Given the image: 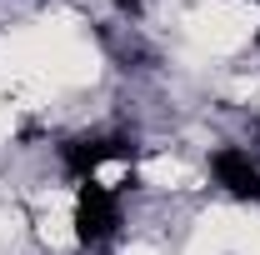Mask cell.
Returning a JSON list of instances; mask_svg holds the SVG:
<instances>
[{
	"instance_id": "3957f363",
	"label": "cell",
	"mask_w": 260,
	"mask_h": 255,
	"mask_svg": "<svg viewBox=\"0 0 260 255\" xmlns=\"http://www.w3.org/2000/svg\"><path fill=\"white\" fill-rule=\"evenodd\" d=\"M210 180L230 200L260 205V160L250 155V145H215L210 150Z\"/></svg>"
},
{
	"instance_id": "6da1fadb",
	"label": "cell",
	"mask_w": 260,
	"mask_h": 255,
	"mask_svg": "<svg viewBox=\"0 0 260 255\" xmlns=\"http://www.w3.org/2000/svg\"><path fill=\"white\" fill-rule=\"evenodd\" d=\"M130 185H135V180H120V185L85 180V185H75V210H70V225H75V245H80V250H105V245L120 235Z\"/></svg>"
},
{
	"instance_id": "7a4b0ae2",
	"label": "cell",
	"mask_w": 260,
	"mask_h": 255,
	"mask_svg": "<svg viewBox=\"0 0 260 255\" xmlns=\"http://www.w3.org/2000/svg\"><path fill=\"white\" fill-rule=\"evenodd\" d=\"M140 145L130 130H80V135H65L55 145V160H60V175L70 185H85L95 180V170L105 160H135Z\"/></svg>"
},
{
	"instance_id": "8992f818",
	"label": "cell",
	"mask_w": 260,
	"mask_h": 255,
	"mask_svg": "<svg viewBox=\"0 0 260 255\" xmlns=\"http://www.w3.org/2000/svg\"><path fill=\"white\" fill-rule=\"evenodd\" d=\"M255 50H260V30H255Z\"/></svg>"
},
{
	"instance_id": "52a82bcc",
	"label": "cell",
	"mask_w": 260,
	"mask_h": 255,
	"mask_svg": "<svg viewBox=\"0 0 260 255\" xmlns=\"http://www.w3.org/2000/svg\"><path fill=\"white\" fill-rule=\"evenodd\" d=\"M255 5H260V0H255Z\"/></svg>"
},
{
	"instance_id": "5b68a950",
	"label": "cell",
	"mask_w": 260,
	"mask_h": 255,
	"mask_svg": "<svg viewBox=\"0 0 260 255\" xmlns=\"http://www.w3.org/2000/svg\"><path fill=\"white\" fill-rule=\"evenodd\" d=\"M250 135H255V145H260V115H255V120H250Z\"/></svg>"
},
{
	"instance_id": "277c9868",
	"label": "cell",
	"mask_w": 260,
	"mask_h": 255,
	"mask_svg": "<svg viewBox=\"0 0 260 255\" xmlns=\"http://www.w3.org/2000/svg\"><path fill=\"white\" fill-rule=\"evenodd\" d=\"M115 5H120V15H130V20L140 15V0H115Z\"/></svg>"
}]
</instances>
